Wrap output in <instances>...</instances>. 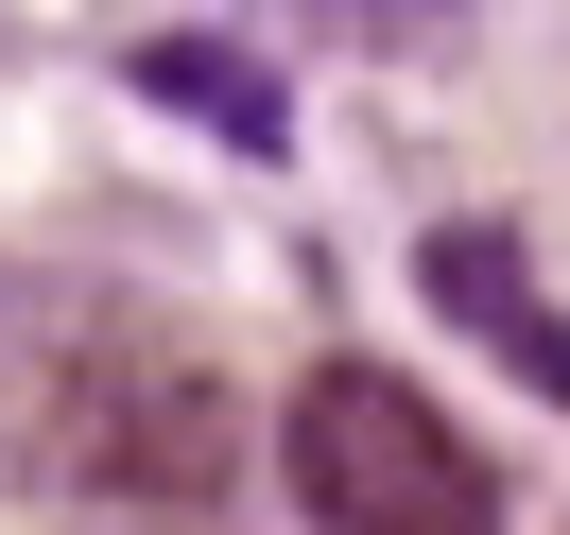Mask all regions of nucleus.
<instances>
[{"instance_id": "obj_1", "label": "nucleus", "mask_w": 570, "mask_h": 535, "mask_svg": "<svg viewBox=\"0 0 570 535\" xmlns=\"http://www.w3.org/2000/svg\"><path fill=\"white\" fill-rule=\"evenodd\" d=\"M0 449L36 466L70 518L190 535L243 484V397L208 346H174L156 311H36V346L0 363Z\"/></svg>"}, {"instance_id": "obj_2", "label": "nucleus", "mask_w": 570, "mask_h": 535, "mask_svg": "<svg viewBox=\"0 0 570 535\" xmlns=\"http://www.w3.org/2000/svg\"><path fill=\"white\" fill-rule=\"evenodd\" d=\"M294 501L312 535H501V484L397 363H312L294 380Z\"/></svg>"}, {"instance_id": "obj_3", "label": "nucleus", "mask_w": 570, "mask_h": 535, "mask_svg": "<svg viewBox=\"0 0 570 535\" xmlns=\"http://www.w3.org/2000/svg\"><path fill=\"white\" fill-rule=\"evenodd\" d=\"M415 277H432V311H450L466 346H501V363H519V380L570 415V311L535 294V259L501 242V225H432V259H415Z\"/></svg>"}, {"instance_id": "obj_4", "label": "nucleus", "mask_w": 570, "mask_h": 535, "mask_svg": "<svg viewBox=\"0 0 570 535\" xmlns=\"http://www.w3.org/2000/svg\"><path fill=\"white\" fill-rule=\"evenodd\" d=\"M139 105L208 121L225 156H294V87L259 70V52H225V36H139Z\"/></svg>"}, {"instance_id": "obj_5", "label": "nucleus", "mask_w": 570, "mask_h": 535, "mask_svg": "<svg viewBox=\"0 0 570 535\" xmlns=\"http://www.w3.org/2000/svg\"><path fill=\"white\" fill-rule=\"evenodd\" d=\"M328 36H432V18H450V0H312Z\"/></svg>"}]
</instances>
